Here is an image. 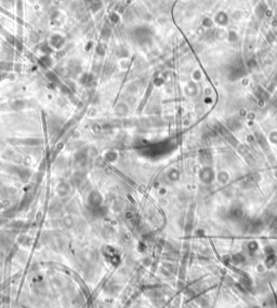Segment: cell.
Masks as SVG:
<instances>
[{
  "label": "cell",
  "instance_id": "10",
  "mask_svg": "<svg viewBox=\"0 0 277 308\" xmlns=\"http://www.w3.org/2000/svg\"><path fill=\"white\" fill-rule=\"evenodd\" d=\"M92 1H93V2H98V0H92Z\"/></svg>",
  "mask_w": 277,
  "mask_h": 308
},
{
  "label": "cell",
  "instance_id": "3",
  "mask_svg": "<svg viewBox=\"0 0 277 308\" xmlns=\"http://www.w3.org/2000/svg\"><path fill=\"white\" fill-rule=\"evenodd\" d=\"M39 62H40V64H41L44 67L51 66V64H52V61H51V59L48 56V55H44V56H42L41 59H39Z\"/></svg>",
  "mask_w": 277,
  "mask_h": 308
},
{
  "label": "cell",
  "instance_id": "9",
  "mask_svg": "<svg viewBox=\"0 0 277 308\" xmlns=\"http://www.w3.org/2000/svg\"><path fill=\"white\" fill-rule=\"evenodd\" d=\"M116 53H117L118 56H127V50H125V49L119 48L118 50H117Z\"/></svg>",
  "mask_w": 277,
  "mask_h": 308
},
{
  "label": "cell",
  "instance_id": "5",
  "mask_svg": "<svg viewBox=\"0 0 277 308\" xmlns=\"http://www.w3.org/2000/svg\"><path fill=\"white\" fill-rule=\"evenodd\" d=\"M96 53L100 54L101 56H103V55L105 54V46L102 44H98V47H96Z\"/></svg>",
  "mask_w": 277,
  "mask_h": 308
},
{
  "label": "cell",
  "instance_id": "4",
  "mask_svg": "<svg viewBox=\"0 0 277 308\" xmlns=\"http://www.w3.org/2000/svg\"><path fill=\"white\" fill-rule=\"evenodd\" d=\"M92 81H93V77H92V75H89V74H85L83 77L81 78V83H83L86 86H90Z\"/></svg>",
  "mask_w": 277,
  "mask_h": 308
},
{
  "label": "cell",
  "instance_id": "6",
  "mask_svg": "<svg viewBox=\"0 0 277 308\" xmlns=\"http://www.w3.org/2000/svg\"><path fill=\"white\" fill-rule=\"evenodd\" d=\"M101 35H102V37H103L104 39H107L108 37L110 36V28H107V27H104L103 29H102V32H101Z\"/></svg>",
  "mask_w": 277,
  "mask_h": 308
},
{
  "label": "cell",
  "instance_id": "2",
  "mask_svg": "<svg viewBox=\"0 0 277 308\" xmlns=\"http://www.w3.org/2000/svg\"><path fill=\"white\" fill-rule=\"evenodd\" d=\"M64 42H65V38L60 34L52 35L50 38V46L53 47V48H56V49L62 48Z\"/></svg>",
  "mask_w": 277,
  "mask_h": 308
},
{
  "label": "cell",
  "instance_id": "8",
  "mask_svg": "<svg viewBox=\"0 0 277 308\" xmlns=\"http://www.w3.org/2000/svg\"><path fill=\"white\" fill-rule=\"evenodd\" d=\"M47 77H48V79L50 80L51 82H55V81H57V77H56V75H55L54 73H52V71H49V73L47 74Z\"/></svg>",
  "mask_w": 277,
  "mask_h": 308
},
{
  "label": "cell",
  "instance_id": "7",
  "mask_svg": "<svg viewBox=\"0 0 277 308\" xmlns=\"http://www.w3.org/2000/svg\"><path fill=\"white\" fill-rule=\"evenodd\" d=\"M110 22L114 23V24L118 23V21H119V15H118L117 13H112L110 15Z\"/></svg>",
  "mask_w": 277,
  "mask_h": 308
},
{
  "label": "cell",
  "instance_id": "1",
  "mask_svg": "<svg viewBox=\"0 0 277 308\" xmlns=\"http://www.w3.org/2000/svg\"><path fill=\"white\" fill-rule=\"evenodd\" d=\"M132 36H133V39H134L139 44H145L146 41L149 40L152 36V30L148 26H145V25H141V26H137L133 29L132 32Z\"/></svg>",
  "mask_w": 277,
  "mask_h": 308
}]
</instances>
